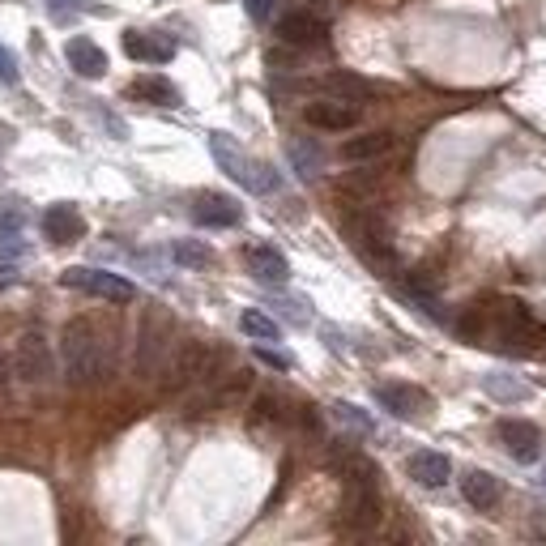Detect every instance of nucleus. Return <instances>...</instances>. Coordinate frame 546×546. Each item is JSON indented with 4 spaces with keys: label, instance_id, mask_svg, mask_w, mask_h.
Instances as JSON below:
<instances>
[{
    "label": "nucleus",
    "instance_id": "1",
    "mask_svg": "<svg viewBox=\"0 0 546 546\" xmlns=\"http://www.w3.org/2000/svg\"><path fill=\"white\" fill-rule=\"evenodd\" d=\"M60 363H64V380L73 389H94L103 384L111 372V355H107V342L94 320L77 316L60 329Z\"/></svg>",
    "mask_w": 546,
    "mask_h": 546
},
{
    "label": "nucleus",
    "instance_id": "2",
    "mask_svg": "<svg viewBox=\"0 0 546 546\" xmlns=\"http://www.w3.org/2000/svg\"><path fill=\"white\" fill-rule=\"evenodd\" d=\"M210 154H214V163L227 171L235 184H244L248 192H278V175H273V167L252 163V158L239 150L227 133H214L210 137Z\"/></svg>",
    "mask_w": 546,
    "mask_h": 546
},
{
    "label": "nucleus",
    "instance_id": "3",
    "mask_svg": "<svg viewBox=\"0 0 546 546\" xmlns=\"http://www.w3.org/2000/svg\"><path fill=\"white\" fill-rule=\"evenodd\" d=\"M346 235H350V244H355V252L363 256L367 265L393 269V231H389V222H384V218H376L372 210L350 214L346 218Z\"/></svg>",
    "mask_w": 546,
    "mask_h": 546
},
{
    "label": "nucleus",
    "instance_id": "4",
    "mask_svg": "<svg viewBox=\"0 0 546 546\" xmlns=\"http://www.w3.org/2000/svg\"><path fill=\"white\" fill-rule=\"evenodd\" d=\"M222 355L210 350L205 342H184L167 359V389H188V384H214Z\"/></svg>",
    "mask_w": 546,
    "mask_h": 546
},
{
    "label": "nucleus",
    "instance_id": "5",
    "mask_svg": "<svg viewBox=\"0 0 546 546\" xmlns=\"http://www.w3.org/2000/svg\"><path fill=\"white\" fill-rule=\"evenodd\" d=\"M337 525L346 534H367L380 525V483H346L342 508H337Z\"/></svg>",
    "mask_w": 546,
    "mask_h": 546
},
{
    "label": "nucleus",
    "instance_id": "6",
    "mask_svg": "<svg viewBox=\"0 0 546 546\" xmlns=\"http://www.w3.org/2000/svg\"><path fill=\"white\" fill-rule=\"evenodd\" d=\"M13 372H18L26 384H52V372H56V359H52V346H47V337L39 329H30L18 337V346H13Z\"/></svg>",
    "mask_w": 546,
    "mask_h": 546
},
{
    "label": "nucleus",
    "instance_id": "7",
    "mask_svg": "<svg viewBox=\"0 0 546 546\" xmlns=\"http://www.w3.org/2000/svg\"><path fill=\"white\" fill-rule=\"evenodd\" d=\"M60 282L73 286V291H86V295H94V299H107V303H128V299H137V286L128 282V278H120V273H107V269H86V265H77V269H64Z\"/></svg>",
    "mask_w": 546,
    "mask_h": 546
},
{
    "label": "nucleus",
    "instance_id": "8",
    "mask_svg": "<svg viewBox=\"0 0 546 546\" xmlns=\"http://www.w3.org/2000/svg\"><path fill=\"white\" fill-rule=\"evenodd\" d=\"M278 39L295 52H308V47H325L329 43V22L320 13H308V9H295L278 18Z\"/></svg>",
    "mask_w": 546,
    "mask_h": 546
},
{
    "label": "nucleus",
    "instance_id": "9",
    "mask_svg": "<svg viewBox=\"0 0 546 546\" xmlns=\"http://www.w3.org/2000/svg\"><path fill=\"white\" fill-rule=\"evenodd\" d=\"M376 401L397 419H423L431 410V397L419 389V384H376Z\"/></svg>",
    "mask_w": 546,
    "mask_h": 546
},
{
    "label": "nucleus",
    "instance_id": "10",
    "mask_svg": "<svg viewBox=\"0 0 546 546\" xmlns=\"http://www.w3.org/2000/svg\"><path fill=\"white\" fill-rule=\"evenodd\" d=\"M303 120H308L312 128H320V133H346V128L359 124V107L355 103H342V99H316L303 107Z\"/></svg>",
    "mask_w": 546,
    "mask_h": 546
},
{
    "label": "nucleus",
    "instance_id": "11",
    "mask_svg": "<svg viewBox=\"0 0 546 546\" xmlns=\"http://www.w3.org/2000/svg\"><path fill=\"white\" fill-rule=\"evenodd\" d=\"M192 218L201 222V227H235L244 210H239V201L227 197V192H201L197 201H192Z\"/></svg>",
    "mask_w": 546,
    "mask_h": 546
},
{
    "label": "nucleus",
    "instance_id": "12",
    "mask_svg": "<svg viewBox=\"0 0 546 546\" xmlns=\"http://www.w3.org/2000/svg\"><path fill=\"white\" fill-rule=\"evenodd\" d=\"M500 440H504V448L517 461H538V453H542V431L534 427V423H525V419H504L500 423Z\"/></svg>",
    "mask_w": 546,
    "mask_h": 546
},
{
    "label": "nucleus",
    "instance_id": "13",
    "mask_svg": "<svg viewBox=\"0 0 546 546\" xmlns=\"http://www.w3.org/2000/svg\"><path fill=\"white\" fill-rule=\"evenodd\" d=\"M43 235L52 239V244H77V239L86 235V218L73 210V205H52V210L43 214Z\"/></svg>",
    "mask_w": 546,
    "mask_h": 546
},
{
    "label": "nucleus",
    "instance_id": "14",
    "mask_svg": "<svg viewBox=\"0 0 546 546\" xmlns=\"http://www.w3.org/2000/svg\"><path fill=\"white\" fill-rule=\"evenodd\" d=\"M397 146L393 133H384V128H376V133H363V137H350L342 146V158L346 163H380V158H389Z\"/></svg>",
    "mask_w": 546,
    "mask_h": 546
},
{
    "label": "nucleus",
    "instance_id": "15",
    "mask_svg": "<svg viewBox=\"0 0 546 546\" xmlns=\"http://www.w3.org/2000/svg\"><path fill=\"white\" fill-rule=\"evenodd\" d=\"M406 470H410V478L419 487H444L448 478H453V461H448L444 453H431V448H423V453H414L406 461Z\"/></svg>",
    "mask_w": 546,
    "mask_h": 546
},
{
    "label": "nucleus",
    "instance_id": "16",
    "mask_svg": "<svg viewBox=\"0 0 546 546\" xmlns=\"http://www.w3.org/2000/svg\"><path fill=\"white\" fill-rule=\"evenodd\" d=\"M124 56H133L141 64H167L175 56V43L158 39V35H146V30H128V35H124Z\"/></svg>",
    "mask_w": 546,
    "mask_h": 546
},
{
    "label": "nucleus",
    "instance_id": "17",
    "mask_svg": "<svg viewBox=\"0 0 546 546\" xmlns=\"http://www.w3.org/2000/svg\"><path fill=\"white\" fill-rule=\"evenodd\" d=\"M64 56H69V69H77L82 77H103L107 73V56H103V47L86 39V35H77L64 43Z\"/></svg>",
    "mask_w": 546,
    "mask_h": 546
},
{
    "label": "nucleus",
    "instance_id": "18",
    "mask_svg": "<svg viewBox=\"0 0 546 546\" xmlns=\"http://www.w3.org/2000/svg\"><path fill=\"white\" fill-rule=\"evenodd\" d=\"M320 90L329 94V99H342V103H367L376 94V86L372 82H363V77H355V73H346V69H337V73H329V77H320Z\"/></svg>",
    "mask_w": 546,
    "mask_h": 546
},
{
    "label": "nucleus",
    "instance_id": "19",
    "mask_svg": "<svg viewBox=\"0 0 546 546\" xmlns=\"http://www.w3.org/2000/svg\"><path fill=\"white\" fill-rule=\"evenodd\" d=\"M248 269L256 282H269V286H282L291 278V265H286V256L278 248H248Z\"/></svg>",
    "mask_w": 546,
    "mask_h": 546
},
{
    "label": "nucleus",
    "instance_id": "20",
    "mask_svg": "<svg viewBox=\"0 0 546 546\" xmlns=\"http://www.w3.org/2000/svg\"><path fill=\"white\" fill-rule=\"evenodd\" d=\"M461 495H465V500H470L478 512H491L495 504H500V478H491L487 470H465Z\"/></svg>",
    "mask_w": 546,
    "mask_h": 546
},
{
    "label": "nucleus",
    "instance_id": "21",
    "mask_svg": "<svg viewBox=\"0 0 546 546\" xmlns=\"http://www.w3.org/2000/svg\"><path fill=\"white\" fill-rule=\"evenodd\" d=\"M163 359H167V333L150 320V325L141 329V342H137V372L141 376H154Z\"/></svg>",
    "mask_w": 546,
    "mask_h": 546
},
{
    "label": "nucleus",
    "instance_id": "22",
    "mask_svg": "<svg viewBox=\"0 0 546 546\" xmlns=\"http://www.w3.org/2000/svg\"><path fill=\"white\" fill-rule=\"evenodd\" d=\"M128 94L141 103H154V107H180V90H175L167 77H137V82L128 86Z\"/></svg>",
    "mask_w": 546,
    "mask_h": 546
},
{
    "label": "nucleus",
    "instance_id": "23",
    "mask_svg": "<svg viewBox=\"0 0 546 546\" xmlns=\"http://www.w3.org/2000/svg\"><path fill=\"white\" fill-rule=\"evenodd\" d=\"M239 329H244L248 337H256V342H278V337H282L278 320L265 316V312H256V308H248L244 316H239Z\"/></svg>",
    "mask_w": 546,
    "mask_h": 546
},
{
    "label": "nucleus",
    "instance_id": "24",
    "mask_svg": "<svg viewBox=\"0 0 546 546\" xmlns=\"http://www.w3.org/2000/svg\"><path fill=\"white\" fill-rule=\"evenodd\" d=\"M291 163H295V171L303 175V180H316V175H320V150L312 146V141L295 137L291 141Z\"/></svg>",
    "mask_w": 546,
    "mask_h": 546
},
{
    "label": "nucleus",
    "instance_id": "25",
    "mask_svg": "<svg viewBox=\"0 0 546 546\" xmlns=\"http://www.w3.org/2000/svg\"><path fill=\"white\" fill-rule=\"evenodd\" d=\"M171 256H175L180 265H188V269H205V265H214V252L205 248V244H197V239H175Z\"/></svg>",
    "mask_w": 546,
    "mask_h": 546
},
{
    "label": "nucleus",
    "instance_id": "26",
    "mask_svg": "<svg viewBox=\"0 0 546 546\" xmlns=\"http://www.w3.org/2000/svg\"><path fill=\"white\" fill-rule=\"evenodd\" d=\"M22 231H26V205L5 201L0 205V239H22Z\"/></svg>",
    "mask_w": 546,
    "mask_h": 546
},
{
    "label": "nucleus",
    "instance_id": "27",
    "mask_svg": "<svg viewBox=\"0 0 546 546\" xmlns=\"http://www.w3.org/2000/svg\"><path fill=\"white\" fill-rule=\"evenodd\" d=\"M282 419H286V414H282V401L273 397V393H261V397L252 401V423H256V427H269V423H282Z\"/></svg>",
    "mask_w": 546,
    "mask_h": 546
},
{
    "label": "nucleus",
    "instance_id": "28",
    "mask_svg": "<svg viewBox=\"0 0 546 546\" xmlns=\"http://www.w3.org/2000/svg\"><path fill=\"white\" fill-rule=\"evenodd\" d=\"M43 9H47V18H52V22L69 26L73 18H82V13H86V0H43Z\"/></svg>",
    "mask_w": 546,
    "mask_h": 546
},
{
    "label": "nucleus",
    "instance_id": "29",
    "mask_svg": "<svg viewBox=\"0 0 546 546\" xmlns=\"http://www.w3.org/2000/svg\"><path fill=\"white\" fill-rule=\"evenodd\" d=\"M483 389H487L491 397H500V401H521V397H525V384H512V380L500 376V372H491V376L483 380Z\"/></svg>",
    "mask_w": 546,
    "mask_h": 546
},
{
    "label": "nucleus",
    "instance_id": "30",
    "mask_svg": "<svg viewBox=\"0 0 546 546\" xmlns=\"http://www.w3.org/2000/svg\"><path fill=\"white\" fill-rule=\"evenodd\" d=\"M333 410H337V419H346V423H355V427H363V431H372V423H367L363 414H359L355 406H350V401H337Z\"/></svg>",
    "mask_w": 546,
    "mask_h": 546
},
{
    "label": "nucleus",
    "instance_id": "31",
    "mask_svg": "<svg viewBox=\"0 0 546 546\" xmlns=\"http://www.w3.org/2000/svg\"><path fill=\"white\" fill-rule=\"evenodd\" d=\"M0 82L5 86H18V64H13V56L0 47Z\"/></svg>",
    "mask_w": 546,
    "mask_h": 546
},
{
    "label": "nucleus",
    "instance_id": "32",
    "mask_svg": "<svg viewBox=\"0 0 546 546\" xmlns=\"http://www.w3.org/2000/svg\"><path fill=\"white\" fill-rule=\"evenodd\" d=\"M256 359H261V363H269V367H278V372H286V367H291V359H286V355H278V350H256Z\"/></svg>",
    "mask_w": 546,
    "mask_h": 546
},
{
    "label": "nucleus",
    "instance_id": "33",
    "mask_svg": "<svg viewBox=\"0 0 546 546\" xmlns=\"http://www.w3.org/2000/svg\"><path fill=\"white\" fill-rule=\"evenodd\" d=\"M244 5H248V13H252L256 22H265V18H269V9H273V0H244Z\"/></svg>",
    "mask_w": 546,
    "mask_h": 546
},
{
    "label": "nucleus",
    "instance_id": "34",
    "mask_svg": "<svg viewBox=\"0 0 546 546\" xmlns=\"http://www.w3.org/2000/svg\"><path fill=\"white\" fill-rule=\"evenodd\" d=\"M22 252V239H0V256H18Z\"/></svg>",
    "mask_w": 546,
    "mask_h": 546
},
{
    "label": "nucleus",
    "instance_id": "35",
    "mask_svg": "<svg viewBox=\"0 0 546 546\" xmlns=\"http://www.w3.org/2000/svg\"><path fill=\"white\" fill-rule=\"evenodd\" d=\"M9 282H13V265H0V291H5Z\"/></svg>",
    "mask_w": 546,
    "mask_h": 546
},
{
    "label": "nucleus",
    "instance_id": "36",
    "mask_svg": "<svg viewBox=\"0 0 546 546\" xmlns=\"http://www.w3.org/2000/svg\"><path fill=\"white\" fill-rule=\"evenodd\" d=\"M9 384V367H5V359H0V389Z\"/></svg>",
    "mask_w": 546,
    "mask_h": 546
}]
</instances>
